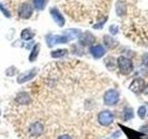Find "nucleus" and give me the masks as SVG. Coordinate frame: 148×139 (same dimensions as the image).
<instances>
[{"label": "nucleus", "mask_w": 148, "mask_h": 139, "mask_svg": "<svg viewBox=\"0 0 148 139\" xmlns=\"http://www.w3.org/2000/svg\"><path fill=\"white\" fill-rule=\"evenodd\" d=\"M98 122L102 126H108L114 122V115L110 110L101 111L98 114Z\"/></svg>", "instance_id": "5"}, {"label": "nucleus", "mask_w": 148, "mask_h": 139, "mask_svg": "<svg viewBox=\"0 0 148 139\" xmlns=\"http://www.w3.org/2000/svg\"><path fill=\"white\" fill-rule=\"evenodd\" d=\"M35 74H36V70L35 69L32 70V71H28V72H26L24 73H22V74H21V75L18 76V83H25V82L30 81V80H32V79L35 76Z\"/></svg>", "instance_id": "9"}, {"label": "nucleus", "mask_w": 148, "mask_h": 139, "mask_svg": "<svg viewBox=\"0 0 148 139\" xmlns=\"http://www.w3.org/2000/svg\"><path fill=\"white\" fill-rule=\"evenodd\" d=\"M117 64H118V68L119 69L120 72L124 75H128V74H131L133 71V65L131 59H129L127 58L123 57H119L117 59Z\"/></svg>", "instance_id": "3"}, {"label": "nucleus", "mask_w": 148, "mask_h": 139, "mask_svg": "<svg viewBox=\"0 0 148 139\" xmlns=\"http://www.w3.org/2000/svg\"><path fill=\"white\" fill-rule=\"evenodd\" d=\"M119 100V94L116 89H109L104 95V103L108 106L117 104Z\"/></svg>", "instance_id": "4"}, {"label": "nucleus", "mask_w": 148, "mask_h": 139, "mask_svg": "<svg viewBox=\"0 0 148 139\" xmlns=\"http://www.w3.org/2000/svg\"><path fill=\"white\" fill-rule=\"evenodd\" d=\"M68 53V50L67 49H58V50H56V51H53L52 53H51V56H52L53 58H61L63 56H65Z\"/></svg>", "instance_id": "17"}, {"label": "nucleus", "mask_w": 148, "mask_h": 139, "mask_svg": "<svg viewBox=\"0 0 148 139\" xmlns=\"http://www.w3.org/2000/svg\"><path fill=\"white\" fill-rule=\"evenodd\" d=\"M133 118V110L132 108H126L123 112V119L124 120H129Z\"/></svg>", "instance_id": "15"}, {"label": "nucleus", "mask_w": 148, "mask_h": 139, "mask_svg": "<svg viewBox=\"0 0 148 139\" xmlns=\"http://www.w3.org/2000/svg\"><path fill=\"white\" fill-rule=\"evenodd\" d=\"M90 51H91V54L92 55V57L95 58H100L106 54V50L104 48V46L101 45H92L90 48Z\"/></svg>", "instance_id": "8"}, {"label": "nucleus", "mask_w": 148, "mask_h": 139, "mask_svg": "<svg viewBox=\"0 0 148 139\" xmlns=\"http://www.w3.org/2000/svg\"><path fill=\"white\" fill-rule=\"evenodd\" d=\"M113 0H59L68 15L77 22L95 23L106 18Z\"/></svg>", "instance_id": "2"}, {"label": "nucleus", "mask_w": 148, "mask_h": 139, "mask_svg": "<svg viewBox=\"0 0 148 139\" xmlns=\"http://www.w3.org/2000/svg\"><path fill=\"white\" fill-rule=\"evenodd\" d=\"M143 64H145L146 67H148V54H146V55L143 56Z\"/></svg>", "instance_id": "22"}, {"label": "nucleus", "mask_w": 148, "mask_h": 139, "mask_svg": "<svg viewBox=\"0 0 148 139\" xmlns=\"http://www.w3.org/2000/svg\"><path fill=\"white\" fill-rule=\"evenodd\" d=\"M140 133L143 134V136H145V138L148 139V124L146 125H143V126L140 128Z\"/></svg>", "instance_id": "20"}, {"label": "nucleus", "mask_w": 148, "mask_h": 139, "mask_svg": "<svg viewBox=\"0 0 148 139\" xmlns=\"http://www.w3.org/2000/svg\"><path fill=\"white\" fill-rule=\"evenodd\" d=\"M34 36V34L31 30H29V29L23 30L22 32H21V38L24 39V40H30Z\"/></svg>", "instance_id": "16"}, {"label": "nucleus", "mask_w": 148, "mask_h": 139, "mask_svg": "<svg viewBox=\"0 0 148 139\" xmlns=\"http://www.w3.org/2000/svg\"><path fill=\"white\" fill-rule=\"evenodd\" d=\"M51 15H52L54 21L57 22L59 26H63L64 25V23H65L64 18H63V16L61 15V14L59 13V11L58 10L57 8L51 9Z\"/></svg>", "instance_id": "12"}, {"label": "nucleus", "mask_w": 148, "mask_h": 139, "mask_svg": "<svg viewBox=\"0 0 148 139\" xmlns=\"http://www.w3.org/2000/svg\"><path fill=\"white\" fill-rule=\"evenodd\" d=\"M45 4H46V0H34V8H37V9H39V10L44 9Z\"/></svg>", "instance_id": "18"}, {"label": "nucleus", "mask_w": 148, "mask_h": 139, "mask_svg": "<svg viewBox=\"0 0 148 139\" xmlns=\"http://www.w3.org/2000/svg\"><path fill=\"white\" fill-rule=\"evenodd\" d=\"M116 11L122 34L132 43L148 48V0H118Z\"/></svg>", "instance_id": "1"}, {"label": "nucleus", "mask_w": 148, "mask_h": 139, "mask_svg": "<svg viewBox=\"0 0 148 139\" xmlns=\"http://www.w3.org/2000/svg\"><path fill=\"white\" fill-rule=\"evenodd\" d=\"M39 49H40V45L36 44L34 46V48H32V53L30 55V58H29L30 61H34V60L36 59L37 56H38V54H39Z\"/></svg>", "instance_id": "14"}, {"label": "nucleus", "mask_w": 148, "mask_h": 139, "mask_svg": "<svg viewBox=\"0 0 148 139\" xmlns=\"http://www.w3.org/2000/svg\"><path fill=\"white\" fill-rule=\"evenodd\" d=\"M145 87H146L145 81L142 78H136L134 79L132 83H131V85H130V90L138 94V93H141L145 90Z\"/></svg>", "instance_id": "6"}, {"label": "nucleus", "mask_w": 148, "mask_h": 139, "mask_svg": "<svg viewBox=\"0 0 148 139\" xmlns=\"http://www.w3.org/2000/svg\"><path fill=\"white\" fill-rule=\"evenodd\" d=\"M16 100L18 102V104H21V105H29L32 103L31 97L27 93H20V94L17 96Z\"/></svg>", "instance_id": "11"}, {"label": "nucleus", "mask_w": 148, "mask_h": 139, "mask_svg": "<svg viewBox=\"0 0 148 139\" xmlns=\"http://www.w3.org/2000/svg\"><path fill=\"white\" fill-rule=\"evenodd\" d=\"M0 113H1V112H0Z\"/></svg>", "instance_id": "23"}, {"label": "nucleus", "mask_w": 148, "mask_h": 139, "mask_svg": "<svg viewBox=\"0 0 148 139\" xmlns=\"http://www.w3.org/2000/svg\"><path fill=\"white\" fill-rule=\"evenodd\" d=\"M57 139H72V137L69 136V134L64 133V134H61V136H59Z\"/></svg>", "instance_id": "21"}, {"label": "nucleus", "mask_w": 148, "mask_h": 139, "mask_svg": "<svg viewBox=\"0 0 148 139\" xmlns=\"http://www.w3.org/2000/svg\"><path fill=\"white\" fill-rule=\"evenodd\" d=\"M46 41H47V44L49 45V46H52L56 44H60V43H67L69 41L67 36H48L46 38Z\"/></svg>", "instance_id": "10"}, {"label": "nucleus", "mask_w": 148, "mask_h": 139, "mask_svg": "<svg viewBox=\"0 0 148 139\" xmlns=\"http://www.w3.org/2000/svg\"><path fill=\"white\" fill-rule=\"evenodd\" d=\"M32 14V7L30 3H24L18 8V16L22 19H29Z\"/></svg>", "instance_id": "7"}, {"label": "nucleus", "mask_w": 148, "mask_h": 139, "mask_svg": "<svg viewBox=\"0 0 148 139\" xmlns=\"http://www.w3.org/2000/svg\"><path fill=\"white\" fill-rule=\"evenodd\" d=\"M145 114H146V108L145 106H141L140 108L138 109V116L141 119H143L145 117Z\"/></svg>", "instance_id": "19"}, {"label": "nucleus", "mask_w": 148, "mask_h": 139, "mask_svg": "<svg viewBox=\"0 0 148 139\" xmlns=\"http://www.w3.org/2000/svg\"><path fill=\"white\" fill-rule=\"evenodd\" d=\"M94 41H95L94 36H92L90 32H85V34H83L80 38V43L82 45H91V44L94 43Z\"/></svg>", "instance_id": "13"}]
</instances>
